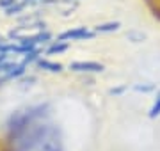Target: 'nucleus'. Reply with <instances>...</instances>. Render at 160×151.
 I'll use <instances>...</instances> for the list:
<instances>
[{"label": "nucleus", "mask_w": 160, "mask_h": 151, "mask_svg": "<svg viewBox=\"0 0 160 151\" xmlns=\"http://www.w3.org/2000/svg\"><path fill=\"white\" fill-rule=\"evenodd\" d=\"M158 114H160V94L157 96L153 107H151V110H149V116H151V117H157Z\"/></svg>", "instance_id": "nucleus-6"}, {"label": "nucleus", "mask_w": 160, "mask_h": 151, "mask_svg": "<svg viewBox=\"0 0 160 151\" xmlns=\"http://www.w3.org/2000/svg\"><path fill=\"white\" fill-rule=\"evenodd\" d=\"M128 37H130V39L142 41V39H144V34H137V32H130V34H128Z\"/></svg>", "instance_id": "nucleus-8"}, {"label": "nucleus", "mask_w": 160, "mask_h": 151, "mask_svg": "<svg viewBox=\"0 0 160 151\" xmlns=\"http://www.w3.org/2000/svg\"><path fill=\"white\" fill-rule=\"evenodd\" d=\"M94 37V32L86 27H78V29H71L66 30L62 34H59V41H66V39H91Z\"/></svg>", "instance_id": "nucleus-1"}, {"label": "nucleus", "mask_w": 160, "mask_h": 151, "mask_svg": "<svg viewBox=\"0 0 160 151\" xmlns=\"http://www.w3.org/2000/svg\"><path fill=\"white\" fill-rule=\"evenodd\" d=\"M64 50H68V45L57 41V43H53V45L46 50V53H48V55H53V53H61V52H64Z\"/></svg>", "instance_id": "nucleus-3"}, {"label": "nucleus", "mask_w": 160, "mask_h": 151, "mask_svg": "<svg viewBox=\"0 0 160 151\" xmlns=\"http://www.w3.org/2000/svg\"><path fill=\"white\" fill-rule=\"evenodd\" d=\"M119 29V23L118 22H112V23H103L96 27V32H114V30Z\"/></svg>", "instance_id": "nucleus-4"}, {"label": "nucleus", "mask_w": 160, "mask_h": 151, "mask_svg": "<svg viewBox=\"0 0 160 151\" xmlns=\"http://www.w3.org/2000/svg\"><path fill=\"white\" fill-rule=\"evenodd\" d=\"M69 70L73 71H84V73H98L103 70V64L100 62H91V61H78V62H71Z\"/></svg>", "instance_id": "nucleus-2"}, {"label": "nucleus", "mask_w": 160, "mask_h": 151, "mask_svg": "<svg viewBox=\"0 0 160 151\" xmlns=\"http://www.w3.org/2000/svg\"><path fill=\"white\" fill-rule=\"evenodd\" d=\"M18 2H22V0H0V6H2V7H6V9H9V7L16 6Z\"/></svg>", "instance_id": "nucleus-7"}, {"label": "nucleus", "mask_w": 160, "mask_h": 151, "mask_svg": "<svg viewBox=\"0 0 160 151\" xmlns=\"http://www.w3.org/2000/svg\"><path fill=\"white\" fill-rule=\"evenodd\" d=\"M39 66L45 68V70H48V71H53V73L55 71H61V68H62L59 62H50V61H39Z\"/></svg>", "instance_id": "nucleus-5"}]
</instances>
